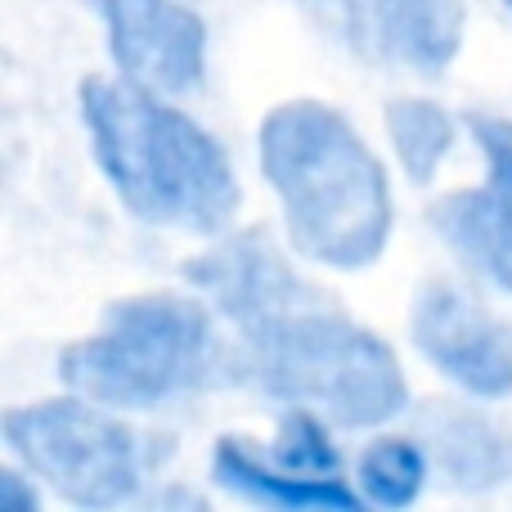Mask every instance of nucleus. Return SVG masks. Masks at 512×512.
Returning <instances> with one entry per match:
<instances>
[{"label": "nucleus", "mask_w": 512, "mask_h": 512, "mask_svg": "<svg viewBox=\"0 0 512 512\" xmlns=\"http://www.w3.org/2000/svg\"><path fill=\"white\" fill-rule=\"evenodd\" d=\"M261 176L279 198L288 239L328 270H369L391 243V180L364 135L319 99L270 108L256 135Z\"/></svg>", "instance_id": "1"}, {"label": "nucleus", "mask_w": 512, "mask_h": 512, "mask_svg": "<svg viewBox=\"0 0 512 512\" xmlns=\"http://www.w3.org/2000/svg\"><path fill=\"white\" fill-rule=\"evenodd\" d=\"M81 117L104 180L135 221L153 230L221 234L239 212L234 176L216 135L131 77H90Z\"/></svg>", "instance_id": "2"}, {"label": "nucleus", "mask_w": 512, "mask_h": 512, "mask_svg": "<svg viewBox=\"0 0 512 512\" xmlns=\"http://www.w3.org/2000/svg\"><path fill=\"white\" fill-rule=\"evenodd\" d=\"M248 369L265 396L324 414L337 427H378L409 405L396 351L310 288L243 333Z\"/></svg>", "instance_id": "3"}, {"label": "nucleus", "mask_w": 512, "mask_h": 512, "mask_svg": "<svg viewBox=\"0 0 512 512\" xmlns=\"http://www.w3.org/2000/svg\"><path fill=\"white\" fill-rule=\"evenodd\" d=\"M230 369L216 319L194 297L140 292L104 310L99 328L59 351L68 391L108 409H162Z\"/></svg>", "instance_id": "4"}, {"label": "nucleus", "mask_w": 512, "mask_h": 512, "mask_svg": "<svg viewBox=\"0 0 512 512\" xmlns=\"http://www.w3.org/2000/svg\"><path fill=\"white\" fill-rule=\"evenodd\" d=\"M0 432L32 477L77 508H117L135 499L153 463L162 459L153 436H140L108 414V405L77 391L9 409Z\"/></svg>", "instance_id": "5"}, {"label": "nucleus", "mask_w": 512, "mask_h": 512, "mask_svg": "<svg viewBox=\"0 0 512 512\" xmlns=\"http://www.w3.org/2000/svg\"><path fill=\"white\" fill-rule=\"evenodd\" d=\"M319 36L373 68L445 72L463 50V0H297Z\"/></svg>", "instance_id": "6"}, {"label": "nucleus", "mask_w": 512, "mask_h": 512, "mask_svg": "<svg viewBox=\"0 0 512 512\" xmlns=\"http://www.w3.org/2000/svg\"><path fill=\"white\" fill-rule=\"evenodd\" d=\"M414 346L441 378L477 400L512 396V324L450 279L418 288L409 310Z\"/></svg>", "instance_id": "7"}, {"label": "nucleus", "mask_w": 512, "mask_h": 512, "mask_svg": "<svg viewBox=\"0 0 512 512\" xmlns=\"http://www.w3.org/2000/svg\"><path fill=\"white\" fill-rule=\"evenodd\" d=\"M104 18L117 72L162 95L198 90L207 77V23L180 0H90Z\"/></svg>", "instance_id": "8"}, {"label": "nucleus", "mask_w": 512, "mask_h": 512, "mask_svg": "<svg viewBox=\"0 0 512 512\" xmlns=\"http://www.w3.org/2000/svg\"><path fill=\"white\" fill-rule=\"evenodd\" d=\"M486 176L477 189L445 194L432 225L481 279L512 297V117H472Z\"/></svg>", "instance_id": "9"}, {"label": "nucleus", "mask_w": 512, "mask_h": 512, "mask_svg": "<svg viewBox=\"0 0 512 512\" xmlns=\"http://www.w3.org/2000/svg\"><path fill=\"white\" fill-rule=\"evenodd\" d=\"M185 279L198 292H207L212 306L239 333H252L256 324H265L270 315H279L283 306H292L297 297L310 292V283L292 270L288 256L274 248L270 234L261 230L230 234L212 252L194 256L185 265Z\"/></svg>", "instance_id": "10"}, {"label": "nucleus", "mask_w": 512, "mask_h": 512, "mask_svg": "<svg viewBox=\"0 0 512 512\" xmlns=\"http://www.w3.org/2000/svg\"><path fill=\"white\" fill-rule=\"evenodd\" d=\"M212 481L221 490H230L234 499L279 512H355L364 499L342 477H306V472L279 468L270 454H261L243 436H221L216 441Z\"/></svg>", "instance_id": "11"}, {"label": "nucleus", "mask_w": 512, "mask_h": 512, "mask_svg": "<svg viewBox=\"0 0 512 512\" xmlns=\"http://www.w3.org/2000/svg\"><path fill=\"white\" fill-rule=\"evenodd\" d=\"M427 454L445 486L481 495L512 481V432L477 409H441L427 418Z\"/></svg>", "instance_id": "12"}, {"label": "nucleus", "mask_w": 512, "mask_h": 512, "mask_svg": "<svg viewBox=\"0 0 512 512\" xmlns=\"http://www.w3.org/2000/svg\"><path fill=\"white\" fill-rule=\"evenodd\" d=\"M387 135H391V149H396V162L405 167V176L414 185H432L441 162L454 153L459 126L432 99H391Z\"/></svg>", "instance_id": "13"}, {"label": "nucleus", "mask_w": 512, "mask_h": 512, "mask_svg": "<svg viewBox=\"0 0 512 512\" xmlns=\"http://www.w3.org/2000/svg\"><path fill=\"white\" fill-rule=\"evenodd\" d=\"M432 454L409 436H378L355 463V490L373 508H409L427 486Z\"/></svg>", "instance_id": "14"}, {"label": "nucleus", "mask_w": 512, "mask_h": 512, "mask_svg": "<svg viewBox=\"0 0 512 512\" xmlns=\"http://www.w3.org/2000/svg\"><path fill=\"white\" fill-rule=\"evenodd\" d=\"M328 418L315 409L292 405V414L279 423V436L270 445V459L288 472H306V477H337V445L328 441Z\"/></svg>", "instance_id": "15"}, {"label": "nucleus", "mask_w": 512, "mask_h": 512, "mask_svg": "<svg viewBox=\"0 0 512 512\" xmlns=\"http://www.w3.org/2000/svg\"><path fill=\"white\" fill-rule=\"evenodd\" d=\"M36 504H41V495H36V486L23 472L14 468L0 472V512H36Z\"/></svg>", "instance_id": "16"}]
</instances>
